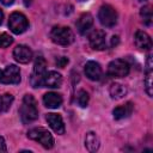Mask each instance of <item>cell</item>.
I'll return each instance as SVG.
<instances>
[{"instance_id": "cell-1", "label": "cell", "mask_w": 153, "mask_h": 153, "mask_svg": "<svg viewBox=\"0 0 153 153\" xmlns=\"http://www.w3.org/2000/svg\"><path fill=\"white\" fill-rule=\"evenodd\" d=\"M36 105V100L31 94L24 96L22 106L19 109V115L23 123H31L38 117V110Z\"/></svg>"}, {"instance_id": "cell-2", "label": "cell", "mask_w": 153, "mask_h": 153, "mask_svg": "<svg viewBox=\"0 0 153 153\" xmlns=\"http://www.w3.org/2000/svg\"><path fill=\"white\" fill-rule=\"evenodd\" d=\"M50 38L59 45H69L74 41V33L67 26H54L50 31Z\"/></svg>"}, {"instance_id": "cell-3", "label": "cell", "mask_w": 153, "mask_h": 153, "mask_svg": "<svg viewBox=\"0 0 153 153\" xmlns=\"http://www.w3.org/2000/svg\"><path fill=\"white\" fill-rule=\"evenodd\" d=\"M27 137L33 141H37L44 148H48V149L54 146V137L48 131V129L42 128V127H36V128L30 129L27 131Z\"/></svg>"}, {"instance_id": "cell-4", "label": "cell", "mask_w": 153, "mask_h": 153, "mask_svg": "<svg viewBox=\"0 0 153 153\" xmlns=\"http://www.w3.org/2000/svg\"><path fill=\"white\" fill-rule=\"evenodd\" d=\"M47 72V62L43 56H37L33 65V72L30 76V84L32 87H42V79Z\"/></svg>"}, {"instance_id": "cell-5", "label": "cell", "mask_w": 153, "mask_h": 153, "mask_svg": "<svg viewBox=\"0 0 153 153\" xmlns=\"http://www.w3.org/2000/svg\"><path fill=\"white\" fill-rule=\"evenodd\" d=\"M98 19L103 26L111 27L117 23V12L110 5H103L98 11Z\"/></svg>"}, {"instance_id": "cell-6", "label": "cell", "mask_w": 153, "mask_h": 153, "mask_svg": "<svg viewBox=\"0 0 153 153\" xmlns=\"http://www.w3.org/2000/svg\"><path fill=\"white\" fill-rule=\"evenodd\" d=\"M29 26L26 17L20 12H13L8 19V27L13 33H23Z\"/></svg>"}, {"instance_id": "cell-7", "label": "cell", "mask_w": 153, "mask_h": 153, "mask_svg": "<svg viewBox=\"0 0 153 153\" xmlns=\"http://www.w3.org/2000/svg\"><path fill=\"white\" fill-rule=\"evenodd\" d=\"M108 73L112 78H123L129 73V65L122 59L112 60L108 66Z\"/></svg>"}, {"instance_id": "cell-8", "label": "cell", "mask_w": 153, "mask_h": 153, "mask_svg": "<svg viewBox=\"0 0 153 153\" xmlns=\"http://www.w3.org/2000/svg\"><path fill=\"white\" fill-rule=\"evenodd\" d=\"M0 82L1 84H19L20 71L16 65H10L4 69H0Z\"/></svg>"}, {"instance_id": "cell-9", "label": "cell", "mask_w": 153, "mask_h": 153, "mask_svg": "<svg viewBox=\"0 0 153 153\" xmlns=\"http://www.w3.org/2000/svg\"><path fill=\"white\" fill-rule=\"evenodd\" d=\"M90 45L94 50H104L106 48V39H105V32L103 30H94L88 36Z\"/></svg>"}, {"instance_id": "cell-10", "label": "cell", "mask_w": 153, "mask_h": 153, "mask_svg": "<svg viewBox=\"0 0 153 153\" xmlns=\"http://www.w3.org/2000/svg\"><path fill=\"white\" fill-rule=\"evenodd\" d=\"M62 84V76L60 73L55 71L45 72L42 79V87H49V88H56L60 87Z\"/></svg>"}, {"instance_id": "cell-11", "label": "cell", "mask_w": 153, "mask_h": 153, "mask_svg": "<svg viewBox=\"0 0 153 153\" xmlns=\"http://www.w3.org/2000/svg\"><path fill=\"white\" fill-rule=\"evenodd\" d=\"M13 57L19 63H29L32 60V50L23 44H19L13 50Z\"/></svg>"}, {"instance_id": "cell-12", "label": "cell", "mask_w": 153, "mask_h": 153, "mask_svg": "<svg viewBox=\"0 0 153 153\" xmlns=\"http://www.w3.org/2000/svg\"><path fill=\"white\" fill-rule=\"evenodd\" d=\"M47 122L55 133H57L60 135L65 133V123H63V120H62L61 115L50 112V114L47 115Z\"/></svg>"}, {"instance_id": "cell-13", "label": "cell", "mask_w": 153, "mask_h": 153, "mask_svg": "<svg viewBox=\"0 0 153 153\" xmlns=\"http://www.w3.org/2000/svg\"><path fill=\"white\" fill-rule=\"evenodd\" d=\"M85 74L90 80L97 81L102 78V67L99 66V63L94 62V61H88L85 65Z\"/></svg>"}, {"instance_id": "cell-14", "label": "cell", "mask_w": 153, "mask_h": 153, "mask_svg": "<svg viewBox=\"0 0 153 153\" xmlns=\"http://www.w3.org/2000/svg\"><path fill=\"white\" fill-rule=\"evenodd\" d=\"M134 43L140 50H149L152 48V39L145 31H137L135 33Z\"/></svg>"}, {"instance_id": "cell-15", "label": "cell", "mask_w": 153, "mask_h": 153, "mask_svg": "<svg viewBox=\"0 0 153 153\" xmlns=\"http://www.w3.org/2000/svg\"><path fill=\"white\" fill-rule=\"evenodd\" d=\"M93 25V17L90 13H82L76 20V29L79 33L85 35Z\"/></svg>"}, {"instance_id": "cell-16", "label": "cell", "mask_w": 153, "mask_h": 153, "mask_svg": "<svg viewBox=\"0 0 153 153\" xmlns=\"http://www.w3.org/2000/svg\"><path fill=\"white\" fill-rule=\"evenodd\" d=\"M43 103L47 108L57 109L62 104V97L56 92H48L43 96Z\"/></svg>"}, {"instance_id": "cell-17", "label": "cell", "mask_w": 153, "mask_h": 153, "mask_svg": "<svg viewBox=\"0 0 153 153\" xmlns=\"http://www.w3.org/2000/svg\"><path fill=\"white\" fill-rule=\"evenodd\" d=\"M133 109H134V106H133V104L130 102L126 103L124 105H120V106L115 108L114 111H112L114 118L115 120H123V118H126V117L131 115Z\"/></svg>"}, {"instance_id": "cell-18", "label": "cell", "mask_w": 153, "mask_h": 153, "mask_svg": "<svg viewBox=\"0 0 153 153\" xmlns=\"http://www.w3.org/2000/svg\"><path fill=\"white\" fill-rule=\"evenodd\" d=\"M152 75H153V72H152V56L148 55V57H147V67H146V76H145V90H146V92H147V94L149 97H152V94H153Z\"/></svg>"}, {"instance_id": "cell-19", "label": "cell", "mask_w": 153, "mask_h": 153, "mask_svg": "<svg viewBox=\"0 0 153 153\" xmlns=\"http://www.w3.org/2000/svg\"><path fill=\"white\" fill-rule=\"evenodd\" d=\"M99 146H100L99 137L96 135V133L88 131V133L86 134V137H85V147L87 148V151H90V152H96V151H98Z\"/></svg>"}, {"instance_id": "cell-20", "label": "cell", "mask_w": 153, "mask_h": 153, "mask_svg": "<svg viewBox=\"0 0 153 153\" xmlns=\"http://www.w3.org/2000/svg\"><path fill=\"white\" fill-rule=\"evenodd\" d=\"M109 93H110L111 98H114V99H121V98H123L127 94V88H126V86L115 82V84H112L110 86Z\"/></svg>"}, {"instance_id": "cell-21", "label": "cell", "mask_w": 153, "mask_h": 153, "mask_svg": "<svg viewBox=\"0 0 153 153\" xmlns=\"http://www.w3.org/2000/svg\"><path fill=\"white\" fill-rule=\"evenodd\" d=\"M13 96L10 93H5L0 97V114H5L10 110L12 103H13Z\"/></svg>"}, {"instance_id": "cell-22", "label": "cell", "mask_w": 153, "mask_h": 153, "mask_svg": "<svg viewBox=\"0 0 153 153\" xmlns=\"http://www.w3.org/2000/svg\"><path fill=\"white\" fill-rule=\"evenodd\" d=\"M76 103L80 108H85L88 104V93L85 90H79L76 93Z\"/></svg>"}, {"instance_id": "cell-23", "label": "cell", "mask_w": 153, "mask_h": 153, "mask_svg": "<svg viewBox=\"0 0 153 153\" xmlns=\"http://www.w3.org/2000/svg\"><path fill=\"white\" fill-rule=\"evenodd\" d=\"M140 16L143 20V23L146 25H151L152 24V10H151V6H145L141 8L140 11Z\"/></svg>"}, {"instance_id": "cell-24", "label": "cell", "mask_w": 153, "mask_h": 153, "mask_svg": "<svg viewBox=\"0 0 153 153\" xmlns=\"http://www.w3.org/2000/svg\"><path fill=\"white\" fill-rule=\"evenodd\" d=\"M12 42H13V38L10 35L5 32L0 33V48H7L8 45L12 44Z\"/></svg>"}, {"instance_id": "cell-25", "label": "cell", "mask_w": 153, "mask_h": 153, "mask_svg": "<svg viewBox=\"0 0 153 153\" xmlns=\"http://www.w3.org/2000/svg\"><path fill=\"white\" fill-rule=\"evenodd\" d=\"M55 63H56V66H57V67L63 68V67H66V66H67V63H68V59H67V57H65V56H60V57H57V59H56Z\"/></svg>"}, {"instance_id": "cell-26", "label": "cell", "mask_w": 153, "mask_h": 153, "mask_svg": "<svg viewBox=\"0 0 153 153\" xmlns=\"http://www.w3.org/2000/svg\"><path fill=\"white\" fill-rule=\"evenodd\" d=\"M7 148H6V143H5V140L2 136H0V152H6Z\"/></svg>"}, {"instance_id": "cell-27", "label": "cell", "mask_w": 153, "mask_h": 153, "mask_svg": "<svg viewBox=\"0 0 153 153\" xmlns=\"http://www.w3.org/2000/svg\"><path fill=\"white\" fill-rule=\"evenodd\" d=\"M0 1H1L5 6H10V5H12V4H13V1H14V0H0Z\"/></svg>"}, {"instance_id": "cell-28", "label": "cell", "mask_w": 153, "mask_h": 153, "mask_svg": "<svg viewBox=\"0 0 153 153\" xmlns=\"http://www.w3.org/2000/svg\"><path fill=\"white\" fill-rule=\"evenodd\" d=\"M117 43H118V37H117V36H114V37H112V41H111V44L115 45V44H117Z\"/></svg>"}, {"instance_id": "cell-29", "label": "cell", "mask_w": 153, "mask_h": 153, "mask_svg": "<svg viewBox=\"0 0 153 153\" xmlns=\"http://www.w3.org/2000/svg\"><path fill=\"white\" fill-rule=\"evenodd\" d=\"M2 17H4V14H2V12H1V10H0V24L2 23Z\"/></svg>"}, {"instance_id": "cell-30", "label": "cell", "mask_w": 153, "mask_h": 153, "mask_svg": "<svg viewBox=\"0 0 153 153\" xmlns=\"http://www.w3.org/2000/svg\"><path fill=\"white\" fill-rule=\"evenodd\" d=\"M80 1H84V0H80Z\"/></svg>"}]
</instances>
